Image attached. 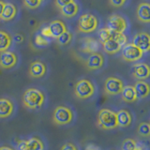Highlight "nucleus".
I'll list each match as a JSON object with an SVG mask.
<instances>
[{"label": "nucleus", "instance_id": "nucleus-6", "mask_svg": "<svg viewBox=\"0 0 150 150\" xmlns=\"http://www.w3.org/2000/svg\"><path fill=\"white\" fill-rule=\"evenodd\" d=\"M144 53L132 43H127L121 49V57L127 62H136L143 57Z\"/></svg>", "mask_w": 150, "mask_h": 150}, {"label": "nucleus", "instance_id": "nucleus-14", "mask_svg": "<svg viewBox=\"0 0 150 150\" xmlns=\"http://www.w3.org/2000/svg\"><path fill=\"white\" fill-rule=\"evenodd\" d=\"M46 72H47V67L41 61L37 60L30 64L29 74L32 78H36V79L42 78L45 76Z\"/></svg>", "mask_w": 150, "mask_h": 150}, {"label": "nucleus", "instance_id": "nucleus-7", "mask_svg": "<svg viewBox=\"0 0 150 150\" xmlns=\"http://www.w3.org/2000/svg\"><path fill=\"white\" fill-rule=\"evenodd\" d=\"M107 27L115 34L125 33V31L128 29V22L123 16L119 15V14H112L108 19Z\"/></svg>", "mask_w": 150, "mask_h": 150}, {"label": "nucleus", "instance_id": "nucleus-12", "mask_svg": "<svg viewBox=\"0 0 150 150\" xmlns=\"http://www.w3.org/2000/svg\"><path fill=\"white\" fill-rule=\"evenodd\" d=\"M132 75L138 81H144L150 75V68L146 63H136L132 67Z\"/></svg>", "mask_w": 150, "mask_h": 150}, {"label": "nucleus", "instance_id": "nucleus-20", "mask_svg": "<svg viewBox=\"0 0 150 150\" xmlns=\"http://www.w3.org/2000/svg\"><path fill=\"white\" fill-rule=\"evenodd\" d=\"M102 46H103V50L108 54H115L118 52H120L122 47H123L119 43V41L116 39H115L114 37L112 39L108 40L107 41L103 42Z\"/></svg>", "mask_w": 150, "mask_h": 150}, {"label": "nucleus", "instance_id": "nucleus-34", "mask_svg": "<svg viewBox=\"0 0 150 150\" xmlns=\"http://www.w3.org/2000/svg\"><path fill=\"white\" fill-rule=\"evenodd\" d=\"M40 34L42 36H44L45 38H47V39H51L52 38V34H51V31H50V28L48 25H46V26H43L41 28V30H40Z\"/></svg>", "mask_w": 150, "mask_h": 150}, {"label": "nucleus", "instance_id": "nucleus-39", "mask_svg": "<svg viewBox=\"0 0 150 150\" xmlns=\"http://www.w3.org/2000/svg\"><path fill=\"white\" fill-rule=\"evenodd\" d=\"M14 40H15L16 42H22L23 40V36H21L20 34H17L15 37H14Z\"/></svg>", "mask_w": 150, "mask_h": 150}, {"label": "nucleus", "instance_id": "nucleus-17", "mask_svg": "<svg viewBox=\"0 0 150 150\" xmlns=\"http://www.w3.org/2000/svg\"><path fill=\"white\" fill-rule=\"evenodd\" d=\"M98 48H100V45H98V42L97 40L90 37H86L83 39L81 51L83 52V53L86 54L96 53V52H98Z\"/></svg>", "mask_w": 150, "mask_h": 150}, {"label": "nucleus", "instance_id": "nucleus-5", "mask_svg": "<svg viewBox=\"0 0 150 150\" xmlns=\"http://www.w3.org/2000/svg\"><path fill=\"white\" fill-rule=\"evenodd\" d=\"M98 21L95 15L91 13H84L78 20V29L82 33H92L98 29Z\"/></svg>", "mask_w": 150, "mask_h": 150}, {"label": "nucleus", "instance_id": "nucleus-10", "mask_svg": "<svg viewBox=\"0 0 150 150\" xmlns=\"http://www.w3.org/2000/svg\"><path fill=\"white\" fill-rule=\"evenodd\" d=\"M132 44L139 48L143 53H147L150 49V36L146 32L137 33L132 39Z\"/></svg>", "mask_w": 150, "mask_h": 150}, {"label": "nucleus", "instance_id": "nucleus-40", "mask_svg": "<svg viewBox=\"0 0 150 150\" xmlns=\"http://www.w3.org/2000/svg\"><path fill=\"white\" fill-rule=\"evenodd\" d=\"M5 3L3 0H0V15H1V13L3 11V8H4V6H5Z\"/></svg>", "mask_w": 150, "mask_h": 150}, {"label": "nucleus", "instance_id": "nucleus-4", "mask_svg": "<svg viewBox=\"0 0 150 150\" xmlns=\"http://www.w3.org/2000/svg\"><path fill=\"white\" fill-rule=\"evenodd\" d=\"M75 96L81 100H87L95 95L96 87L90 80L81 79L76 83L74 88Z\"/></svg>", "mask_w": 150, "mask_h": 150}, {"label": "nucleus", "instance_id": "nucleus-8", "mask_svg": "<svg viewBox=\"0 0 150 150\" xmlns=\"http://www.w3.org/2000/svg\"><path fill=\"white\" fill-rule=\"evenodd\" d=\"M124 87V82L118 77H108L104 83V92L109 96L120 95Z\"/></svg>", "mask_w": 150, "mask_h": 150}, {"label": "nucleus", "instance_id": "nucleus-41", "mask_svg": "<svg viewBox=\"0 0 150 150\" xmlns=\"http://www.w3.org/2000/svg\"><path fill=\"white\" fill-rule=\"evenodd\" d=\"M0 150H14L13 148L9 147V146H6V145H3V146H0Z\"/></svg>", "mask_w": 150, "mask_h": 150}, {"label": "nucleus", "instance_id": "nucleus-18", "mask_svg": "<svg viewBox=\"0 0 150 150\" xmlns=\"http://www.w3.org/2000/svg\"><path fill=\"white\" fill-rule=\"evenodd\" d=\"M17 15V7L13 3L6 2L3 8V11L0 15V19L4 22H8L13 20Z\"/></svg>", "mask_w": 150, "mask_h": 150}, {"label": "nucleus", "instance_id": "nucleus-23", "mask_svg": "<svg viewBox=\"0 0 150 150\" xmlns=\"http://www.w3.org/2000/svg\"><path fill=\"white\" fill-rule=\"evenodd\" d=\"M120 95H121L122 100L128 103L135 102L138 100L137 96H136L135 90H134V87L132 86H124L123 89H122V91L120 93Z\"/></svg>", "mask_w": 150, "mask_h": 150}, {"label": "nucleus", "instance_id": "nucleus-31", "mask_svg": "<svg viewBox=\"0 0 150 150\" xmlns=\"http://www.w3.org/2000/svg\"><path fill=\"white\" fill-rule=\"evenodd\" d=\"M23 3L25 5V7L29 9H36L41 5L40 0H23Z\"/></svg>", "mask_w": 150, "mask_h": 150}, {"label": "nucleus", "instance_id": "nucleus-11", "mask_svg": "<svg viewBox=\"0 0 150 150\" xmlns=\"http://www.w3.org/2000/svg\"><path fill=\"white\" fill-rule=\"evenodd\" d=\"M104 62H105L104 56L100 53L96 52V53L89 54V56L86 60V66L90 70H98L104 66Z\"/></svg>", "mask_w": 150, "mask_h": 150}, {"label": "nucleus", "instance_id": "nucleus-15", "mask_svg": "<svg viewBox=\"0 0 150 150\" xmlns=\"http://www.w3.org/2000/svg\"><path fill=\"white\" fill-rule=\"evenodd\" d=\"M137 19L144 23H149L150 22V5L147 2H144L138 5L136 9Z\"/></svg>", "mask_w": 150, "mask_h": 150}, {"label": "nucleus", "instance_id": "nucleus-30", "mask_svg": "<svg viewBox=\"0 0 150 150\" xmlns=\"http://www.w3.org/2000/svg\"><path fill=\"white\" fill-rule=\"evenodd\" d=\"M35 43H36L37 46L45 47V46H47L50 43V41H49L48 39H47V38H45L44 36H42L40 33V34H37L35 36Z\"/></svg>", "mask_w": 150, "mask_h": 150}, {"label": "nucleus", "instance_id": "nucleus-21", "mask_svg": "<svg viewBox=\"0 0 150 150\" xmlns=\"http://www.w3.org/2000/svg\"><path fill=\"white\" fill-rule=\"evenodd\" d=\"M50 28L51 34H52V38L54 39H57V38L62 35L64 32H66L67 29V26H66L65 23L60 21V20H54L52 23H50V25H48Z\"/></svg>", "mask_w": 150, "mask_h": 150}, {"label": "nucleus", "instance_id": "nucleus-32", "mask_svg": "<svg viewBox=\"0 0 150 150\" xmlns=\"http://www.w3.org/2000/svg\"><path fill=\"white\" fill-rule=\"evenodd\" d=\"M127 0H110V4L115 8H121L126 4Z\"/></svg>", "mask_w": 150, "mask_h": 150}, {"label": "nucleus", "instance_id": "nucleus-13", "mask_svg": "<svg viewBox=\"0 0 150 150\" xmlns=\"http://www.w3.org/2000/svg\"><path fill=\"white\" fill-rule=\"evenodd\" d=\"M15 107L12 100L7 98H0V118H8L11 117Z\"/></svg>", "mask_w": 150, "mask_h": 150}, {"label": "nucleus", "instance_id": "nucleus-29", "mask_svg": "<svg viewBox=\"0 0 150 150\" xmlns=\"http://www.w3.org/2000/svg\"><path fill=\"white\" fill-rule=\"evenodd\" d=\"M136 145H137V142L135 140L130 138L126 139L122 144V150H134Z\"/></svg>", "mask_w": 150, "mask_h": 150}, {"label": "nucleus", "instance_id": "nucleus-42", "mask_svg": "<svg viewBox=\"0 0 150 150\" xmlns=\"http://www.w3.org/2000/svg\"><path fill=\"white\" fill-rule=\"evenodd\" d=\"M40 2L42 3V2H44V1H45V0H40Z\"/></svg>", "mask_w": 150, "mask_h": 150}, {"label": "nucleus", "instance_id": "nucleus-25", "mask_svg": "<svg viewBox=\"0 0 150 150\" xmlns=\"http://www.w3.org/2000/svg\"><path fill=\"white\" fill-rule=\"evenodd\" d=\"M26 144L28 150H44L45 145L43 142L38 137H30L26 140Z\"/></svg>", "mask_w": 150, "mask_h": 150}, {"label": "nucleus", "instance_id": "nucleus-35", "mask_svg": "<svg viewBox=\"0 0 150 150\" xmlns=\"http://www.w3.org/2000/svg\"><path fill=\"white\" fill-rule=\"evenodd\" d=\"M60 150H79V149L76 144H74L72 143H67L62 145Z\"/></svg>", "mask_w": 150, "mask_h": 150}, {"label": "nucleus", "instance_id": "nucleus-19", "mask_svg": "<svg viewBox=\"0 0 150 150\" xmlns=\"http://www.w3.org/2000/svg\"><path fill=\"white\" fill-rule=\"evenodd\" d=\"M61 15L66 17V18H73L75 16H77V14L80 11L79 5L78 3L73 0L72 2L69 3L68 5H66L63 8H59Z\"/></svg>", "mask_w": 150, "mask_h": 150}, {"label": "nucleus", "instance_id": "nucleus-1", "mask_svg": "<svg viewBox=\"0 0 150 150\" xmlns=\"http://www.w3.org/2000/svg\"><path fill=\"white\" fill-rule=\"evenodd\" d=\"M46 95L43 91L36 87L26 89L23 95V104L29 110H39L44 105Z\"/></svg>", "mask_w": 150, "mask_h": 150}, {"label": "nucleus", "instance_id": "nucleus-3", "mask_svg": "<svg viewBox=\"0 0 150 150\" xmlns=\"http://www.w3.org/2000/svg\"><path fill=\"white\" fill-rule=\"evenodd\" d=\"M74 119L73 111L68 106L60 105L57 106L54 111L53 114V121L55 125L58 126H66L72 123Z\"/></svg>", "mask_w": 150, "mask_h": 150}, {"label": "nucleus", "instance_id": "nucleus-37", "mask_svg": "<svg viewBox=\"0 0 150 150\" xmlns=\"http://www.w3.org/2000/svg\"><path fill=\"white\" fill-rule=\"evenodd\" d=\"M134 150H148L146 145H144V144H141V143H137V145Z\"/></svg>", "mask_w": 150, "mask_h": 150}, {"label": "nucleus", "instance_id": "nucleus-24", "mask_svg": "<svg viewBox=\"0 0 150 150\" xmlns=\"http://www.w3.org/2000/svg\"><path fill=\"white\" fill-rule=\"evenodd\" d=\"M12 44V37L8 32L0 30V53L8 51Z\"/></svg>", "mask_w": 150, "mask_h": 150}, {"label": "nucleus", "instance_id": "nucleus-26", "mask_svg": "<svg viewBox=\"0 0 150 150\" xmlns=\"http://www.w3.org/2000/svg\"><path fill=\"white\" fill-rule=\"evenodd\" d=\"M115 33H112L108 27H103L100 28V30L98 31V40H100L101 43L103 42L107 41L108 40L112 39L114 37Z\"/></svg>", "mask_w": 150, "mask_h": 150}, {"label": "nucleus", "instance_id": "nucleus-38", "mask_svg": "<svg viewBox=\"0 0 150 150\" xmlns=\"http://www.w3.org/2000/svg\"><path fill=\"white\" fill-rule=\"evenodd\" d=\"M84 150H100V147L97 146V145L95 144H87L86 145V147Z\"/></svg>", "mask_w": 150, "mask_h": 150}, {"label": "nucleus", "instance_id": "nucleus-33", "mask_svg": "<svg viewBox=\"0 0 150 150\" xmlns=\"http://www.w3.org/2000/svg\"><path fill=\"white\" fill-rule=\"evenodd\" d=\"M73 0H54V5L56 8H63L64 6H66V5H68L69 3L72 2Z\"/></svg>", "mask_w": 150, "mask_h": 150}, {"label": "nucleus", "instance_id": "nucleus-2", "mask_svg": "<svg viewBox=\"0 0 150 150\" xmlns=\"http://www.w3.org/2000/svg\"><path fill=\"white\" fill-rule=\"evenodd\" d=\"M98 125L100 129L105 130H111L116 129L117 119L116 112L111 109H101L98 114Z\"/></svg>", "mask_w": 150, "mask_h": 150}, {"label": "nucleus", "instance_id": "nucleus-22", "mask_svg": "<svg viewBox=\"0 0 150 150\" xmlns=\"http://www.w3.org/2000/svg\"><path fill=\"white\" fill-rule=\"evenodd\" d=\"M133 87L138 100H143V98H145L149 96L150 87L148 83L145 81H137Z\"/></svg>", "mask_w": 150, "mask_h": 150}, {"label": "nucleus", "instance_id": "nucleus-27", "mask_svg": "<svg viewBox=\"0 0 150 150\" xmlns=\"http://www.w3.org/2000/svg\"><path fill=\"white\" fill-rule=\"evenodd\" d=\"M72 33L69 32V31H66L64 32L62 35H60L57 39H56V41H57V43L61 46H66V45H69L70 42L72 40Z\"/></svg>", "mask_w": 150, "mask_h": 150}, {"label": "nucleus", "instance_id": "nucleus-9", "mask_svg": "<svg viewBox=\"0 0 150 150\" xmlns=\"http://www.w3.org/2000/svg\"><path fill=\"white\" fill-rule=\"evenodd\" d=\"M18 64V55L11 51H5L0 53V68L11 69Z\"/></svg>", "mask_w": 150, "mask_h": 150}, {"label": "nucleus", "instance_id": "nucleus-28", "mask_svg": "<svg viewBox=\"0 0 150 150\" xmlns=\"http://www.w3.org/2000/svg\"><path fill=\"white\" fill-rule=\"evenodd\" d=\"M137 132L142 137H149L150 135V125L147 122H143L138 126Z\"/></svg>", "mask_w": 150, "mask_h": 150}, {"label": "nucleus", "instance_id": "nucleus-16", "mask_svg": "<svg viewBox=\"0 0 150 150\" xmlns=\"http://www.w3.org/2000/svg\"><path fill=\"white\" fill-rule=\"evenodd\" d=\"M116 119L118 127L127 128L132 123V115L127 109H121L116 112Z\"/></svg>", "mask_w": 150, "mask_h": 150}, {"label": "nucleus", "instance_id": "nucleus-36", "mask_svg": "<svg viewBox=\"0 0 150 150\" xmlns=\"http://www.w3.org/2000/svg\"><path fill=\"white\" fill-rule=\"evenodd\" d=\"M17 149L18 150H28L27 148V144H26V141H20L17 144Z\"/></svg>", "mask_w": 150, "mask_h": 150}]
</instances>
